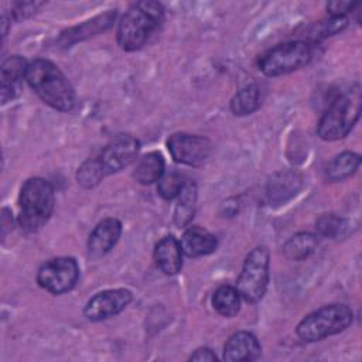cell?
<instances>
[{"mask_svg": "<svg viewBox=\"0 0 362 362\" xmlns=\"http://www.w3.org/2000/svg\"><path fill=\"white\" fill-rule=\"evenodd\" d=\"M25 81L38 98L59 112H69L75 106V92L62 71L51 61L37 58L28 64Z\"/></svg>", "mask_w": 362, "mask_h": 362, "instance_id": "6da1fadb", "label": "cell"}, {"mask_svg": "<svg viewBox=\"0 0 362 362\" xmlns=\"http://www.w3.org/2000/svg\"><path fill=\"white\" fill-rule=\"evenodd\" d=\"M163 21L164 7L160 3L151 0L133 3L117 23L119 47L129 52L140 49Z\"/></svg>", "mask_w": 362, "mask_h": 362, "instance_id": "7a4b0ae2", "label": "cell"}, {"mask_svg": "<svg viewBox=\"0 0 362 362\" xmlns=\"http://www.w3.org/2000/svg\"><path fill=\"white\" fill-rule=\"evenodd\" d=\"M54 187L41 177L24 181L18 194L17 222L21 230L33 233L40 230L51 218L54 211Z\"/></svg>", "mask_w": 362, "mask_h": 362, "instance_id": "3957f363", "label": "cell"}, {"mask_svg": "<svg viewBox=\"0 0 362 362\" xmlns=\"http://www.w3.org/2000/svg\"><path fill=\"white\" fill-rule=\"evenodd\" d=\"M362 95L359 83H354L351 88L339 92L329 102L318 122V136L327 141L344 139L359 119Z\"/></svg>", "mask_w": 362, "mask_h": 362, "instance_id": "277c9868", "label": "cell"}, {"mask_svg": "<svg viewBox=\"0 0 362 362\" xmlns=\"http://www.w3.org/2000/svg\"><path fill=\"white\" fill-rule=\"evenodd\" d=\"M352 320L354 313L346 304H328L307 314L297 324L296 334L304 342H315L345 331Z\"/></svg>", "mask_w": 362, "mask_h": 362, "instance_id": "5b68a950", "label": "cell"}, {"mask_svg": "<svg viewBox=\"0 0 362 362\" xmlns=\"http://www.w3.org/2000/svg\"><path fill=\"white\" fill-rule=\"evenodd\" d=\"M311 58V45L305 41L296 40L270 48L259 58L257 66L262 74L274 78L305 66Z\"/></svg>", "mask_w": 362, "mask_h": 362, "instance_id": "8992f818", "label": "cell"}, {"mask_svg": "<svg viewBox=\"0 0 362 362\" xmlns=\"http://www.w3.org/2000/svg\"><path fill=\"white\" fill-rule=\"evenodd\" d=\"M269 267L270 256L266 246H256L246 255L236 284L245 301L255 304L263 298L269 284Z\"/></svg>", "mask_w": 362, "mask_h": 362, "instance_id": "52a82bcc", "label": "cell"}, {"mask_svg": "<svg viewBox=\"0 0 362 362\" xmlns=\"http://www.w3.org/2000/svg\"><path fill=\"white\" fill-rule=\"evenodd\" d=\"M79 277V266L74 257L59 256L42 263L37 272V283L51 294L72 290Z\"/></svg>", "mask_w": 362, "mask_h": 362, "instance_id": "ba28073f", "label": "cell"}, {"mask_svg": "<svg viewBox=\"0 0 362 362\" xmlns=\"http://www.w3.org/2000/svg\"><path fill=\"white\" fill-rule=\"evenodd\" d=\"M167 147L175 163L199 167L211 156V141L198 134L189 133H174L167 140Z\"/></svg>", "mask_w": 362, "mask_h": 362, "instance_id": "9c48e42d", "label": "cell"}, {"mask_svg": "<svg viewBox=\"0 0 362 362\" xmlns=\"http://www.w3.org/2000/svg\"><path fill=\"white\" fill-rule=\"evenodd\" d=\"M139 151L140 141L134 136L117 134L103 147L98 160L107 175L130 165L137 158Z\"/></svg>", "mask_w": 362, "mask_h": 362, "instance_id": "30bf717a", "label": "cell"}, {"mask_svg": "<svg viewBox=\"0 0 362 362\" xmlns=\"http://www.w3.org/2000/svg\"><path fill=\"white\" fill-rule=\"evenodd\" d=\"M133 294L127 288H110L96 293L83 307V315L89 321H103L120 314L132 301Z\"/></svg>", "mask_w": 362, "mask_h": 362, "instance_id": "8fae6325", "label": "cell"}, {"mask_svg": "<svg viewBox=\"0 0 362 362\" xmlns=\"http://www.w3.org/2000/svg\"><path fill=\"white\" fill-rule=\"evenodd\" d=\"M122 235V223L116 218L102 219L88 238V255L92 259H99L109 253L117 243Z\"/></svg>", "mask_w": 362, "mask_h": 362, "instance_id": "7c38bea8", "label": "cell"}, {"mask_svg": "<svg viewBox=\"0 0 362 362\" xmlns=\"http://www.w3.org/2000/svg\"><path fill=\"white\" fill-rule=\"evenodd\" d=\"M28 62L21 55H11L6 58L0 68V92L1 103L6 105L8 100L17 98L21 90V82L25 79Z\"/></svg>", "mask_w": 362, "mask_h": 362, "instance_id": "4fadbf2b", "label": "cell"}, {"mask_svg": "<svg viewBox=\"0 0 362 362\" xmlns=\"http://www.w3.org/2000/svg\"><path fill=\"white\" fill-rule=\"evenodd\" d=\"M260 352L262 346L252 332L238 331L226 339L222 358L228 362H250L257 359Z\"/></svg>", "mask_w": 362, "mask_h": 362, "instance_id": "5bb4252c", "label": "cell"}, {"mask_svg": "<svg viewBox=\"0 0 362 362\" xmlns=\"http://www.w3.org/2000/svg\"><path fill=\"white\" fill-rule=\"evenodd\" d=\"M116 16H117L116 10H107L105 13L88 20V21H83L82 24L66 28L61 33V35L58 38V42L64 47H68V45H72L78 41L93 37L99 33H103V31L109 30L113 25Z\"/></svg>", "mask_w": 362, "mask_h": 362, "instance_id": "9a60e30c", "label": "cell"}, {"mask_svg": "<svg viewBox=\"0 0 362 362\" xmlns=\"http://www.w3.org/2000/svg\"><path fill=\"white\" fill-rule=\"evenodd\" d=\"M303 187V178L298 173L284 170L274 173L266 184V197L270 204L280 205L298 194Z\"/></svg>", "mask_w": 362, "mask_h": 362, "instance_id": "2e32d148", "label": "cell"}, {"mask_svg": "<svg viewBox=\"0 0 362 362\" xmlns=\"http://www.w3.org/2000/svg\"><path fill=\"white\" fill-rule=\"evenodd\" d=\"M154 262L167 276L180 273L182 267V249L180 240L173 235H167L160 239L154 247Z\"/></svg>", "mask_w": 362, "mask_h": 362, "instance_id": "e0dca14e", "label": "cell"}, {"mask_svg": "<svg viewBox=\"0 0 362 362\" xmlns=\"http://www.w3.org/2000/svg\"><path fill=\"white\" fill-rule=\"evenodd\" d=\"M180 245L182 253L188 257H199L215 252L218 247V239L201 226H189L182 233Z\"/></svg>", "mask_w": 362, "mask_h": 362, "instance_id": "ac0fdd59", "label": "cell"}, {"mask_svg": "<svg viewBox=\"0 0 362 362\" xmlns=\"http://www.w3.org/2000/svg\"><path fill=\"white\" fill-rule=\"evenodd\" d=\"M198 189L194 181H185L178 197L174 209V223L178 228H185L194 218L197 206Z\"/></svg>", "mask_w": 362, "mask_h": 362, "instance_id": "d6986e66", "label": "cell"}, {"mask_svg": "<svg viewBox=\"0 0 362 362\" xmlns=\"http://www.w3.org/2000/svg\"><path fill=\"white\" fill-rule=\"evenodd\" d=\"M164 175V158L158 151H150L144 154L136 163L133 177L141 185H150L157 182Z\"/></svg>", "mask_w": 362, "mask_h": 362, "instance_id": "ffe728a7", "label": "cell"}, {"mask_svg": "<svg viewBox=\"0 0 362 362\" xmlns=\"http://www.w3.org/2000/svg\"><path fill=\"white\" fill-rule=\"evenodd\" d=\"M318 236L311 232H298L293 235L283 246V253L290 260H304L310 255L314 253V250L318 246Z\"/></svg>", "mask_w": 362, "mask_h": 362, "instance_id": "44dd1931", "label": "cell"}, {"mask_svg": "<svg viewBox=\"0 0 362 362\" xmlns=\"http://www.w3.org/2000/svg\"><path fill=\"white\" fill-rule=\"evenodd\" d=\"M361 164V156L352 151H344L335 156L327 165L325 177L332 182L342 181L356 173Z\"/></svg>", "mask_w": 362, "mask_h": 362, "instance_id": "7402d4cb", "label": "cell"}, {"mask_svg": "<svg viewBox=\"0 0 362 362\" xmlns=\"http://www.w3.org/2000/svg\"><path fill=\"white\" fill-rule=\"evenodd\" d=\"M240 293L233 286H221L212 294V307L218 314L226 318H232L240 311Z\"/></svg>", "mask_w": 362, "mask_h": 362, "instance_id": "603a6c76", "label": "cell"}, {"mask_svg": "<svg viewBox=\"0 0 362 362\" xmlns=\"http://www.w3.org/2000/svg\"><path fill=\"white\" fill-rule=\"evenodd\" d=\"M260 106V90L256 85H247L238 90L230 100V110L235 116H246Z\"/></svg>", "mask_w": 362, "mask_h": 362, "instance_id": "cb8c5ba5", "label": "cell"}, {"mask_svg": "<svg viewBox=\"0 0 362 362\" xmlns=\"http://www.w3.org/2000/svg\"><path fill=\"white\" fill-rule=\"evenodd\" d=\"M315 229L321 236L337 239L349 230V222L335 214H322L315 221Z\"/></svg>", "mask_w": 362, "mask_h": 362, "instance_id": "d4e9b609", "label": "cell"}, {"mask_svg": "<svg viewBox=\"0 0 362 362\" xmlns=\"http://www.w3.org/2000/svg\"><path fill=\"white\" fill-rule=\"evenodd\" d=\"M105 175H106V173L103 171V168L96 157V158H89L85 163H82V165L76 171V181L81 187L89 189V188L96 187L103 180Z\"/></svg>", "mask_w": 362, "mask_h": 362, "instance_id": "484cf974", "label": "cell"}, {"mask_svg": "<svg viewBox=\"0 0 362 362\" xmlns=\"http://www.w3.org/2000/svg\"><path fill=\"white\" fill-rule=\"evenodd\" d=\"M184 182L185 181L182 180V177L178 173L165 174L157 181V192L161 198L171 201L178 197Z\"/></svg>", "mask_w": 362, "mask_h": 362, "instance_id": "4316f807", "label": "cell"}, {"mask_svg": "<svg viewBox=\"0 0 362 362\" xmlns=\"http://www.w3.org/2000/svg\"><path fill=\"white\" fill-rule=\"evenodd\" d=\"M41 6H44L42 1H14L11 4L10 18H13L16 21L25 20V18L31 17L33 14H35Z\"/></svg>", "mask_w": 362, "mask_h": 362, "instance_id": "83f0119b", "label": "cell"}, {"mask_svg": "<svg viewBox=\"0 0 362 362\" xmlns=\"http://www.w3.org/2000/svg\"><path fill=\"white\" fill-rule=\"evenodd\" d=\"M348 24L346 16H329V18L320 25V34L327 37V35H334L339 31H342Z\"/></svg>", "mask_w": 362, "mask_h": 362, "instance_id": "f1b7e54d", "label": "cell"}, {"mask_svg": "<svg viewBox=\"0 0 362 362\" xmlns=\"http://www.w3.org/2000/svg\"><path fill=\"white\" fill-rule=\"evenodd\" d=\"M358 6V3L351 1H329L327 3V11L329 13V16H346Z\"/></svg>", "mask_w": 362, "mask_h": 362, "instance_id": "f546056e", "label": "cell"}, {"mask_svg": "<svg viewBox=\"0 0 362 362\" xmlns=\"http://www.w3.org/2000/svg\"><path fill=\"white\" fill-rule=\"evenodd\" d=\"M189 361H199V362H206V361H216V355L214 354V351L211 348H198L194 351V354H191Z\"/></svg>", "mask_w": 362, "mask_h": 362, "instance_id": "4dcf8cb0", "label": "cell"}]
</instances>
